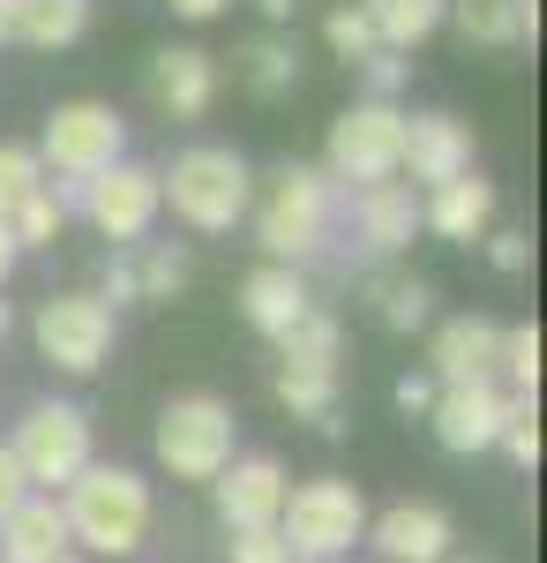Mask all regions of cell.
Wrapping results in <instances>:
<instances>
[{
  "label": "cell",
  "mask_w": 547,
  "mask_h": 563,
  "mask_svg": "<svg viewBox=\"0 0 547 563\" xmlns=\"http://www.w3.org/2000/svg\"><path fill=\"white\" fill-rule=\"evenodd\" d=\"M113 158H127V121L113 106H98V98H68V106H53L45 113V135H38V166L60 180H90L105 174Z\"/></svg>",
  "instance_id": "obj_9"
},
{
  "label": "cell",
  "mask_w": 547,
  "mask_h": 563,
  "mask_svg": "<svg viewBox=\"0 0 547 563\" xmlns=\"http://www.w3.org/2000/svg\"><path fill=\"white\" fill-rule=\"evenodd\" d=\"M353 233H360V249L376 263L405 256L413 233H421V196H413L405 180H368V188H353Z\"/></svg>",
  "instance_id": "obj_13"
},
{
  "label": "cell",
  "mask_w": 547,
  "mask_h": 563,
  "mask_svg": "<svg viewBox=\"0 0 547 563\" xmlns=\"http://www.w3.org/2000/svg\"><path fill=\"white\" fill-rule=\"evenodd\" d=\"M360 533H368V496H360V481L315 474V481H300V488H286L278 541L293 549V563H337Z\"/></svg>",
  "instance_id": "obj_4"
},
{
  "label": "cell",
  "mask_w": 547,
  "mask_h": 563,
  "mask_svg": "<svg viewBox=\"0 0 547 563\" xmlns=\"http://www.w3.org/2000/svg\"><path fill=\"white\" fill-rule=\"evenodd\" d=\"M435 376H398V413H427V406H435Z\"/></svg>",
  "instance_id": "obj_38"
},
{
  "label": "cell",
  "mask_w": 547,
  "mask_h": 563,
  "mask_svg": "<svg viewBox=\"0 0 547 563\" xmlns=\"http://www.w3.org/2000/svg\"><path fill=\"white\" fill-rule=\"evenodd\" d=\"M278 406L293 413V421H308V429L337 435L345 421H337V368H278Z\"/></svg>",
  "instance_id": "obj_24"
},
{
  "label": "cell",
  "mask_w": 547,
  "mask_h": 563,
  "mask_svg": "<svg viewBox=\"0 0 547 563\" xmlns=\"http://www.w3.org/2000/svg\"><path fill=\"white\" fill-rule=\"evenodd\" d=\"M263 23L278 31V23H293V0H263Z\"/></svg>",
  "instance_id": "obj_41"
},
{
  "label": "cell",
  "mask_w": 547,
  "mask_h": 563,
  "mask_svg": "<svg viewBox=\"0 0 547 563\" xmlns=\"http://www.w3.org/2000/svg\"><path fill=\"white\" fill-rule=\"evenodd\" d=\"M443 23H458L465 45H488V53H510V45L540 38V0H450Z\"/></svg>",
  "instance_id": "obj_21"
},
{
  "label": "cell",
  "mask_w": 547,
  "mask_h": 563,
  "mask_svg": "<svg viewBox=\"0 0 547 563\" xmlns=\"http://www.w3.org/2000/svg\"><path fill=\"white\" fill-rule=\"evenodd\" d=\"M0 339H8V301H0Z\"/></svg>",
  "instance_id": "obj_43"
},
{
  "label": "cell",
  "mask_w": 547,
  "mask_h": 563,
  "mask_svg": "<svg viewBox=\"0 0 547 563\" xmlns=\"http://www.w3.org/2000/svg\"><path fill=\"white\" fill-rule=\"evenodd\" d=\"M337 353H345V331L331 308H308L293 331H278V368H337Z\"/></svg>",
  "instance_id": "obj_27"
},
{
  "label": "cell",
  "mask_w": 547,
  "mask_h": 563,
  "mask_svg": "<svg viewBox=\"0 0 547 563\" xmlns=\"http://www.w3.org/2000/svg\"><path fill=\"white\" fill-rule=\"evenodd\" d=\"M60 519H68V549L135 556V549L150 541V481L135 474V466L90 459L83 474L60 488Z\"/></svg>",
  "instance_id": "obj_1"
},
{
  "label": "cell",
  "mask_w": 547,
  "mask_h": 563,
  "mask_svg": "<svg viewBox=\"0 0 547 563\" xmlns=\"http://www.w3.org/2000/svg\"><path fill=\"white\" fill-rule=\"evenodd\" d=\"M241 84L255 90V98H286V90L300 84V53L278 31H263V38H248V53H241Z\"/></svg>",
  "instance_id": "obj_28"
},
{
  "label": "cell",
  "mask_w": 547,
  "mask_h": 563,
  "mask_svg": "<svg viewBox=\"0 0 547 563\" xmlns=\"http://www.w3.org/2000/svg\"><path fill=\"white\" fill-rule=\"evenodd\" d=\"M427 421L443 435V451H495V435L510 421V390L495 376H480V384H443L435 390V406H427Z\"/></svg>",
  "instance_id": "obj_11"
},
{
  "label": "cell",
  "mask_w": 547,
  "mask_h": 563,
  "mask_svg": "<svg viewBox=\"0 0 547 563\" xmlns=\"http://www.w3.org/2000/svg\"><path fill=\"white\" fill-rule=\"evenodd\" d=\"M398 174H413L421 188H443V180L472 174V129L458 113H405V158Z\"/></svg>",
  "instance_id": "obj_14"
},
{
  "label": "cell",
  "mask_w": 547,
  "mask_h": 563,
  "mask_svg": "<svg viewBox=\"0 0 547 563\" xmlns=\"http://www.w3.org/2000/svg\"><path fill=\"white\" fill-rule=\"evenodd\" d=\"M150 443H158V466L172 481H217L233 443H241V421H233V406L217 390H180V398H166Z\"/></svg>",
  "instance_id": "obj_5"
},
{
  "label": "cell",
  "mask_w": 547,
  "mask_h": 563,
  "mask_svg": "<svg viewBox=\"0 0 547 563\" xmlns=\"http://www.w3.org/2000/svg\"><path fill=\"white\" fill-rule=\"evenodd\" d=\"M405 158V113L390 98H353L331 121V151H323V174L337 188H368V180H398Z\"/></svg>",
  "instance_id": "obj_8"
},
{
  "label": "cell",
  "mask_w": 547,
  "mask_h": 563,
  "mask_svg": "<svg viewBox=\"0 0 547 563\" xmlns=\"http://www.w3.org/2000/svg\"><path fill=\"white\" fill-rule=\"evenodd\" d=\"M0 45H8V0H0Z\"/></svg>",
  "instance_id": "obj_42"
},
{
  "label": "cell",
  "mask_w": 547,
  "mask_h": 563,
  "mask_svg": "<svg viewBox=\"0 0 547 563\" xmlns=\"http://www.w3.org/2000/svg\"><path fill=\"white\" fill-rule=\"evenodd\" d=\"M8 451H15V466H23V481H31V488L60 496V488L83 474L90 459H98V451H90V413L76 406V398H38V406L15 421Z\"/></svg>",
  "instance_id": "obj_7"
},
{
  "label": "cell",
  "mask_w": 547,
  "mask_h": 563,
  "mask_svg": "<svg viewBox=\"0 0 547 563\" xmlns=\"http://www.w3.org/2000/svg\"><path fill=\"white\" fill-rule=\"evenodd\" d=\"M495 180L480 174H458L443 180V188H427L421 196V233H435V241H450V249H472L480 233H495Z\"/></svg>",
  "instance_id": "obj_15"
},
{
  "label": "cell",
  "mask_w": 547,
  "mask_h": 563,
  "mask_svg": "<svg viewBox=\"0 0 547 563\" xmlns=\"http://www.w3.org/2000/svg\"><path fill=\"white\" fill-rule=\"evenodd\" d=\"M255 241L270 263H308L331 249V218H337V180L323 166H278L270 188L248 203Z\"/></svg>",
  "instance_id": "obj_3"
},
{
  "label": "cell",
  "mask_w": 547,
  "mask_h": 563,
  "mask_svg": "<svg viewBox=\"0 0 547 563\" xmlns=\"http://www.w3.org/2000/svg\"><path fill=\"white\" fill-rule=\"evenodd\" d=\"M495 384H510L517 398L540 390V323H510L503 346H495Z\"/></svg>",
  "instance_id": "obj_30"
},
{
  "label": "cell",
  "mask_w": 547,
  "mask_h": 563,
  "mask_svg": "<svg viewBox=\"0 0 547 563\" xmlns=\"http://www.w3.org/2000/svg\"><path fill=\"white\" fill-rule=\"evenodd\" d=\"M8 233H15V249H53V241L68 233V203H60V188H53V180L31 188V196L8 211Z\"/></svg>",
  "instance_id": "obj_29"
},
{
  "label": "cell",
  "mask_w": 547,
  "mask_h": 563,
  "mask_svg": "<svg viewBox=\"0 0 547 563\" xmlns=\"http://www.w3.org/2000/svg\"><path fill=\"white\" fill-rule=\"evenodd\" d=\"M158 196L172 203V218L188 233H233L255 203V174L233 143H188L166 174H158Z\"/></svg>",
  "instance_id": "obj_2"
},
{
  "label": "cell",
  "mask_w": 547,
  "mask_h": 563,
  "mask_svg": "<svg viewBox=\"0 0 547 563\" xmlns=\"http://www.w3.org/2000/svg\"><path fill=\"white\" fill-rule=\"evenodd\" d=\"M360 76H368V98H398V84H405V60L390 53V45H376L368 60H353Z\"/></svg>",
  "instance_id": "obj_36"
},
{
  "label": "cell",
  "mask_w": 547,
  "mask_h": 563,
  "mask_svg": "<svg viewBox=\"0 0 547 563\" xmlns=\"http://www.w3.org/2000/svg\"><path fill=\"white\" fill-rule=\"evenodd\" d=\"M360 294L376 301V316L390 323V331H421L427 316H435V286L413 278V271H368V278H360Z\"/></svg>",
  "instance_id": "obj_25"
},
{
  "label": "cell",
  "mask_w": 547,
  "mask_h": 563,
  "mask_svg": "<svg viewBox=\"0 0 547 563\" xmlns=\"http://www.w3.org/2000/svg\"><path fill=\"white\" fill-rule=\"evenodd\" d=\"M211 488H217V519H225V533H233V526H278L293 481H286L278 459H263V451H248V459L233 451V459H225V474H217Z\"/></svg>",
  "instance_id": "obj_12"
},
{
  "label": "cell",
  "mask_w": 547,
  "mask_h": 563,
  "mask_svg": "<svg viewBox=\"0 0 547 563\" xmlns=\"http://www.w3.org/2000/svg\"><path fill=\"white\" fill-rule=\"evenodd\" d=\"M53 556H68V519H60V496L31 488L0 519V563H53Z\"/></svg>",
  "instance_id": "obj_20"
},
{
  "label": "cell",
  "mask_w": 547,
  "mask_h": 563,
  "mask_svg": "<svg viewBox=\"0 0 547 563\" xmlns=\"http://www.w3.org/2000/svg\"><path fill=\"white\" fill-rule=\"evenodd\" d=\"M443 563H450V556H443Z\"/></svg>",
  "instance_id": "obj_45"
},
{
  "label": "cell",
  "mask_w": 547,
  "mask_h": 563,
  "mask_svg": "<svg viewBox=\"0 0 547 563\" xmlns=\"http://www.w3.org/2000/svg\"><path fill=\"white\" fill-rule=\"evenodd\" d=\"M53 563H83V556H76V549H68V556H53Z\"/></svg>",
  "instance_id": "obj_44"
},
{
  "label": "cell",
  "mask_w": 547,
  "mask_h": 563,
  "mask_svg": "<svg viewBox=\"0 0 547 563\" xmlns=\"http://www.w3.org/2000/svg\"><path fill=\"white\" fill-rule=\"evenodd\" d=\"M225 563H293V549L278 541V526H233Z\"/></svg>",
  "instance_id": "obj_34"
},
{
  "label": "cell",
  "mask_w": 547,
  "mask_h": 563,
  "mask_svg": "<svg viewBox=\"0 0 547 563\" xmlns=\"http://www.w3.org/2000/svg\"><path fill=\"white\" fill-rule=\"evenodd\" d=\"M60 203H76L113 249L150 241V225H158V211H166L158 166H143V158H113L105 174H90V180H60Z\"/></svg>",
  "instance_id": "obj_6"
},
{
  "label": "cell",
  "mask_w": 547,
  "mask_h": 563,
  "mask_svg": "<svg viewBox=\"0 0 547 563\" xmlns=\"http://www.w3.org/2000/svg\"><path fill=\"white\" fill-rule=\"evenodd\" d=\"M188 249L180 241H127V278H135V301H172L188 286Z\"/></svg>",
  "instance_id": "obj_26"
},
{
  "label": "cell",
  "mask_w": 547,
  "mask_h": 563,
  "mask_svg": "<svg viewBox=\"0 0 547 563\" xmlns=\"http://www.w3.org/2000/svg\"><path fill=\"white\" fill-rule=\"evenodd\" d=\"M480 241H488V263H495V271H503V278H525V271H533V233H480Z\"/></svg>",
  "instance_id": "obj_35"
},
{
  "label": "cell",
  "mask_w": 547,
  "mask_h": 563,
  "mask_svg": "<svg viewBox=\"0 0 547 563\" xmlns=\"http://www.w3.org/2000/svg\"><path fill=\"white\" fill-rule=\"evenodd\" d=\"M150 98L166 106L172 121H203L217 106V60L203 45H166V53L150 60Z\"/></svg>",
  "instance_id": "obj_17"
},
{
  "label": "cell",
  "mask_w": 547,
  "mask_h": 563,
  "mask_svg": "<svg viewBox=\"0 0 547 563\" xmlns=\"http://www.w3.org/2000/svg\"><path fill=\"white\" fill-rule=\"evenodd\" d=\"M308 308H315V294H308L300 263H255L248 278H241V316H248V331H263V339L293 331Z\"/></svg>",
  "instance_id": "obj_19"
},
{
  "label": "cell",
  "mask_w": 547,
  "mask_h": 563,
  "mask_svg": "<svg viewBox=\"0 0 547 563\" xmlns=\"http://www.w3.org/2000/svg\"><path fill=\"white\" fill-rule=\"evenodd\" d=\"M495 443H503L510 459H517V466L533 474V466H540V406L510 390V421H503V435H495Z\"/></svg>",
  "instance_id": "obj_33"
},
{
  "label": "cell",
  "mask_w": 547,
  "mask_h": 563,
  "mask_svg": "<svg viewBox=\"0 0 547 563\" xmlns=\"http://www.w3.org/2000/svg\"><path fill=\"white\" fill-rule=\"evenodd\" d=\"M443 8H450V0H360V15L376 23V45H390V53L427 45L443 31Z\"/></svg>",
  "instance_id": "obj_23"
},
{
  "label": "cell",
  "mask_w": 547,
  "mask_h": 563,
  "mask_svg": "<svg viewBox=\"0 0 547 563\" xmlns=\"http://www.w3.org/2000/svg\"><path fill=\"white\" fill-rule=\"evenodd\" d=\"M23 496H31V481H23V466H15V451L0 443V519H8V511H15Z\"/></svg>",
  "instance_id": "obj_37"
},
{
  "label": "cell",
  "mask_w": 547,
  "mask_h": 563,
  "mask_svg": "<svg viewBox=\"0 0 547 563\" xmlns=\"http://www.w3.org/2000/svg\"><path fill=\"white\" fill-rule=\"evenodd\" d=\"M90 31V0H8V45L60 53Z\"/></svg>",
  "instance_id": "obj_22"
},
{
  "label": "cell",
  "mask_w": 547,
  "mask_h": 563,
  "mask_svg": "<svg viewBox=\"0 0 547 563\" xmlns=\"http://www.w3.org/2000/svg\"><path fill=\"white\" fill-rule=\"evenodd\" d=\"M31 339H38V353L60 376H98L113 339H121V316L98 301V294H45Z\"/></svg>",
  "instance_id": "obj_10"
},
{
  "label": "cell",
  "mask_w": 547,
  "mask_h": 563,
  "mask_svg": "<svg viewBox=\"0 0 547 563\" xmlns=\"http://www.w3.org/2000/svg\"><path fill=\"white\" fill-rule=\"evenodd\" d=\"M360 541H376L382 563H443L450 556V519L435 504H390L382 519H368Z\"/></svg>",
  "instance_id": "obj_18"
},
{
  "label": "cell",
  "mask_w": 547,
  "mask_h": 563,
  "mask_svg": "<svg viewBox=\"0 0 547 563\" xmlns=\"http://www.w3.org/2000/svg\"><path fill=\"white\" fill-rule=\"evenodd\" d=\"M15 256H23V249H15V233H8V218H0V286H8V271H15Z\"/></svg>",
  "instance_id": "obj_40"
},
{
  "label": "cell",
  "mask_w": 547,
  "mask_h": 563,
  "mask_svg": "<svg viewBox=\"0 0 547 563\" xmlns=\"http://www.w3.org/2000/svg\"><path fill=\"white\" fill-rule=\"evenodd\" d=\"M172 15H180V23H211V15H225V8H233V0H166Z\"/></svg>",
  "instance_id": "obj_39"
},
{
  "label": "cell",
  "mask_w": 547,
  "mask_h": 563,
  "mask_svg": "<svg viewBox=\"0 0 547 563\" xmlns=\"http://www.w3.org/2000/svg\"><path fill=\"white\" fill-rule=\"evenodd\" d=\"M495 346H503V323L480 316V308H465V316H450V323L435 331L427 376H435V384H480V376H495Z\"/></svg>",
  "instance_id": "obj_16"
},
{
  "label": "cell",
  "mask_w": 547,
  "mask_h": 563,
  "mask_svg": "<svg viewBox=\"0 0 547 563\" xmlns=\"http://www.w3.org/2000/svg\"><path fill=\"white\" fill-rule=\"evenodd\" d=\"M323 45H331L337 60H368V53H376V23L360 15V0H345V8L323 15Z\"/></svg>",
  "instance_id": "obj_32"
},
{
  "label": "cell",
  "mask_w": 547,
  "mask_h": 563,
  "mask_svg": "<svg viewBox=\"0 0 547 563\" xmlns=\"http://www.w3.org/2000/svg\"><path fill=\"white\" fill-rule=\"evenodd\" d=\"M45 180H53V174L38 166V151H31V143H0V218L15 211L31 188H45Z\"/></svg>",
  "instance_id": "obj_31"
}]
</instances>
